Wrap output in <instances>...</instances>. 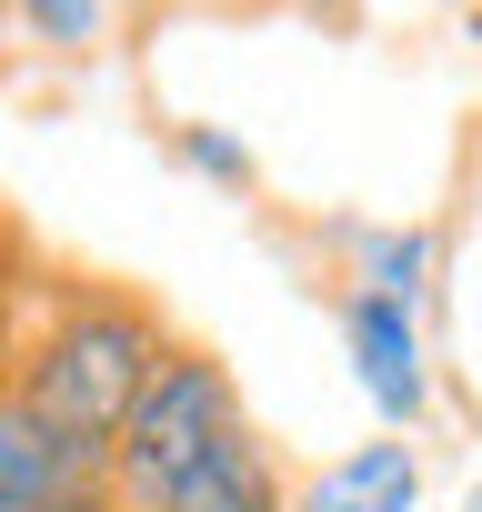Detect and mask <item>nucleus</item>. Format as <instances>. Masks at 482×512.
I'll use <instances>...</instances> for the list:
<instances>
[{"instance_id":"obj_5","label":"nucleus","mask_w":482,"mask_h":512,"mask_svg":"<svg viewBox=\"0 0 482 512\" xmlns=\"http://www.w3.org/2000/svg\"><path fill=\"white\" fill-rule=\"evenodd\" d=\"M412 502H422V462L402 442H362L302 492V512H412Z\"/></svg>"},{"instance_id":"obj_2","label":"nucleus","mask_w":482,"mask_h":512,"mask_svg":"<svg viewBox=\"0 0 482 512\" xmlns=\"http://www.w3.org/2000/svg\"><path fill=\"white\" fill-rule=\"evenodd\" d=\"M111 502L121 512H302L272 432L252 422L211 342H171L161 382L141 392L111 452Z\"/></svg>"},{"instance_id":"obj_7","label":"nucleus","mask_w":482,"mask_h":512,"mask_svg":"<svg viewBox=\"0 0 482 512\" xmlns=\"http://www.w3.org/2000/svg\"><path fill=\"white\" fill-rule=\"evenodd\" d=\"M462 512H482V492H472V502H462Z\"/></svg>"},{"instance_id":"obj_6","label":"nucleus","mask_w":482,"mask_h":512,"mask_svg":"<svg viewBox=\"0 0 482 512\" xmlns=\"http://www.w3.org/2000/svg\"><path fill=\"white\" fill-rule=\"evenodd\" d=\"M472 41H482V11H472Z\"/></svg>"},{"instance_id":"obj_4","label":"nucleus","mask_w":482,"mask_h":512,"mask_svg":"<svg viewBox=\"0 0 482 512\" xmlns=\"http://www.w3.org/2000/svg\"><path fill=\"white\" fill-rule=\"evenodd\" d=\"M342 332H352L362 392H372L392 422H422V342H412V302H402V292H352Z\"/></svg>"},{"instance_id":"obj_1","label":"nucleus","mask_w":482,"mask_h":512,"mask_svg":"<svg viewBox=\"0 0 482 512\" xmlns=\"http://www.w3.org/2000/svg\"><path fill=\"white\" fill-rule=\"evenodd\" d=\"M171 312L141 282L111 272H51L31 221H11V382H0V412H21L61 442L121 452L141 392L171 362Z\"/></svg>"},{"instance_id":"obj_3","label":"nucleus","mask_w":482,"mask_h":512,"mask_svg":"<svg viewBox=\"0 0 482 512\" xmlns=\"http://www.w3.org/2000/svg\"><path fill=\"white\" fill-rule=\"evenodd\" d=\"M0 512H121L111 502V452L0 412Z\"/></svg>"}]
</instances>
